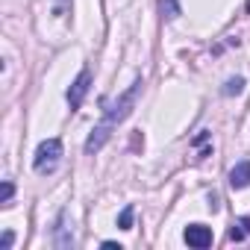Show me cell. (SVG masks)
Segmentation results:
<instances>
[{"label":"cell","instance_id":"6da1fadb","mask_svg":"<svg viewBox=\"0 0 250 250\" xmlns=\"http://www.w3.org/2000/svg\"><path fill=\"white\" fill-rule=\"evenodd\" d=\"M139 91H142V80H136V83L130 85V91H127V94H121V97H118V103H112V106H106V109H103L100 124L91 130V136H88V142H85V153H88V156H91V153H97V150L106 145V139L112 136V130H115L118 124L127 118V115H130V109L136 106Z\"/></svg>","mask_w":250,"mask_h":250},{"label":"cell","instance_id":"7a4b0ae2","mask_svg":"<svg viewBox=\"0 0 250 250\" xmlns=\"http://www.w3.org/2000/svg\"><path fill=\"white\" fill-rule=\"evenodd\" d=\"M59 156H62V142H59V139H47V142L39 145V150H36V162H33V165H36L39 174H50V171L56 168Z\"/></svg>","mask_w":250,"mask_h":250},{"label":"cell","instance_id":"3957f363","mask_svg":"<svg viewBox=\"0 0 250 250\" xmlns=\"http://www.w3.org/2000/svg\"><path fill=\"white\" fill-rule=\"evenodd\" d=\"M88 85H91V71H80V77L71 83V88H68V103H71V109H80V103H83V97L88 94Z\"/></svg>","mask_w":250,"mask_h":250},{"label":"cell","instance_id":"277c9868","mask_svg":"<svg viewBox=\"0 0 250 250\" xmlns=\"http://www.w3.org/2000/svg\"><path fill=\"white\" fill-rule=\"evenodd\" d=\"M186 241H188V247L203 250V247L212 244V229L203 227V224H191V227H186Z\"/></svg>","mask_w":250,"mask_h":250},{"label":"cell","instance_id":"5b68a950","mask_svg":"<svg viewBox=\"0 0 250 250\" xmlns=\"http://www.w3.org/2000/svg\"><path fill=\"white\" fill-rule=\"evenodd\" d=\"M229 186H232V188L250 186V162H238V165L229 171Z\"/></svg>","mask_w":250,"mask_h":250},{"label":"cell","instance_id":"8992f818","mask_svg":"<svg viewBox=\"0 0 250 250\" xmlns=\"http://www.w3.org/2000/svg\"><path fill=\"white\" fill-rule=\"evenodd\" d=\"M250 235V218H238L232 227H229V238L232 241H241V238H247Z\"/></svg>","mask_w":250,"mask_h":250},{"label":"cell","instance_id":"52a82bcc","mask_svg":"<svg viewBox=\"0 0 250 250\" xmlns=\"http://www.w3.org/2000/svg\"><path fill=\"white\" fill-rule=\"evenodd\" d=\"M159 12H162V18L174 21L180 15V3H177V0H159Z\"/></svg>","mask_w":250,"mask_h":250},{"label":"cell","instance_id":"ba28073f","mask_svg":"<svg viewBox=\"0 0 250 250\" xmlns=\"http://www.w3.org/2000/svg\"><path fill=\"white\" fill-rule=\"evenodd\" d=\"M118 227H121V229H130V227H133V206H127V209L118 215Z\"/></svg>","mask_w":250,"mask_h":250},{"label":"cell","instance_id":"9c48e42d","mask_svg":"<svg viewBox=\"0 0 250 250\" xmlns=\"http://www.w3.org/2000/svg\"><path fill=\"white\" fill-rule=\"evenodd\" d=\"M241 85H244V80H241V77H235V80H229V83H227L224 94H238V91H241Z\"/></svg>","mask_w":250,"mask_h":250},{"label":"cell","instance_id":"30bf717a","mask_svg":"<svg viewBox=\"0 0 250 250\" xmlns=\"http://www.w3.org/2000/svg\"><path fill=\"white\" fill-rule=\"evenodd\" d=\"M12 183H3V191H0V200H3V203H9V197H12Z\"/></svg>","mask_w":250,"mask_h":250},{"label":"cell","instance_id":"8fae6325","mask_svg":"<svg viewBox=\"0 0 250 250\" xmlns=\"http://www.w3.org/2000/svg\"><path fill=\"white\" fill-rule=\"evenodd\" d=\"M9 244H12V232H3V250H6Z\"/></svg>","mask_w":250,"mask_h":250}]
</instances>
